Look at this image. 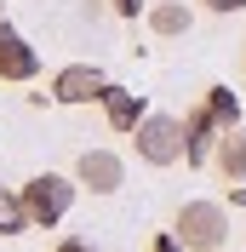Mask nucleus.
<instances>
[{
	"label": "nucleus",
	"instance_id": "nucleus-1",
	"mask_svg": "<svg viewBox=\"0 0 246 252\" xmlns=\"http://www.w3.org/2000/svg\"><path fill=\"white\" fill-rule=\"evenodd\" d=\"M172 235L184 241V252H217L229 247V212L217 201H184L172 218Z\"/></svg>",
	"mask_w": 246,
	"mask_h": 252
},
{
	"label": "nucleus",
	"instance_id": "nucleus-2",
	"mask_svg": "<svg viewBox=\"0 0 246 252\" xmlns=\"http://www.w3.org/2000/svg\"><path fill=\"white\" fill-rule=\"evenodd\" d=\"M75 195H80V178H63V172H34L29 184H23V206H29L34 229H58V223L69 218Z\"/></svg>",
	"mask_w": 246,
	"mask_h": 252
},
{
	"label": "nucleus",
	"instance_id": "nucleus-3",
	"mask_svg": "<svg viewBox=\"0 0 246 252\" xmlns=\"http://www.w3.org/2000/svg\"><path fill=\"white\" fill-rule=\"evenodd\" d=\"M132 149H138L143 166H172V160H184V121H178V115H143V126L132 132Z\"/></svg>",
	"mask_w": 246,
	"mask_h": 252
},
{
	"label": "nucleus",
	"instance_id": "nucleus-4",
	"mask_svg": "<svg viewBox=\"0 0 246 252\" xmlns=\"http://www.w3.org/2000/svg\"><path fill=\"white\" fill-rule=\"evenodd\" d=\"M103 92H109V80L92 63H63L52 75V103H103Z\"/></svg>",
	"mask_w": 246,
	"mask_h": 252
},
{
	"label": "nucleus",
	"instance_id": "nucleus-5",
	"mask_svg": "<svg viewBox=\"0 0 246 252\" xmlns=\"http://www.w3.org/2000/svg\"><path fill=\"white\" fill-rule=\"evenodd\" d=\"M75 178H80V189H86V195H115V189L126 184V160L115 155V149H80Z\"/></svg>",
	"mask_w": 246,
	"mask_h": 252
},
{
	"label": "nucleus",
	"instance_id": "nucleus-6",
	"mask_svg": "<svg viewBox=\"0 0 246 252\" xmlns=\"http://www.w3.org/2000/svg\"><path fill=\"white\" fill-rule=\"evenodd\" d=\"M40 75V52L23 40V34L0 17V80H12V86H23V80Z\"/></svg>",
	"mask_w": 246,
	"mask_h": 252
},
{
	"label": "nucleus",
	"instance_id": "nucleus-7",
	"mask_svg": "<svg viewBox=\"0 0 246 252\" xmlns=\"http://www.w3.org/2000/svg\"><path fill=\"white\" fill-rule=\"evenodd\" d=\"M217 138H223V126H217V115L206 109V103L184 115V160H189V166H212Z\"/></svg>",
	"mask_w": 246,
	"mask_h": 252
},
{
	"label": "nucleus",
	"instance_id": "nucleus-8",
	"mask_svg": "<svg viewBox=\"0 0 246 252\" xmlns=\"http://www.w3.org/2000/svg\"><path fill=\"white\" fill-rule=\"evenodd\" d=\"M212 166L223 184H246V126H229L212 149Z\"/></svg>",
	"mask_w": 246,
	"mask_h": 252
},
{
	"label": "nucleus",
	"instance_id": "nucleus-9",
	"mask_svg": "<svg viewBox=\"0 0 246 252\" xmlns=\"http://www.w3.org/2000/svg\"><path fill=\"white\" fill-rule=\"evenodd\" d=\"M103 115H109V126H115V132H138L143 126V92H126V86H109L103 92Z\"/></svg>",
	"mask_w": 246,
	"mask_h": 252
},
{
	"label": "nucleus",
	"instance_id": "nucleus-10",
	"mask_svg": "<svg viewBox=\"0 0 246 252\" xmlns=\"http://www.w3.org/2000/svg\"><path fill=\"white\" fill-rule=\"evenodd\" d=\"M149 29L160 34V40H178V34L195 29V12H189L184 0H160V6H149Z\"/></svg>",
	"mask_w": 246,
	"mask_h": 252
},
{
	"label": "nucleus",
	"instance_id": "nucleus-11",
	"mask_svg": "<svg viewBox=\"0 0 246 252\" xmlns=\"http://www.w3.org/2000/svg\"><path fill=\"white\" fill-rule=\"evenodd\" d=\"M34 229L29 206H23V189H0V235H23Z\"/></svg>",
	"mask_w": 246,
	"mask_h": 252
},
{
	"label": "nucleus",
	"instance_id": "nucleus-12",
	"mask_svg": "<svg viewBox=\"0 0 246 252\" xmlns=\"http://www.w3.org/2000/svg\"><path fill=\"white\" fill-rule=\"evenodd\" d=\"M206 109L217 115V126L229 132V126H241V97L229 92V86H206Z\"/></svg>",
	"mask_w": 246,
	"mask_h": 252
},
{
	"label": "nucleus",
	"instance_id": "nucleus-13",
	"mask_svg": "<svg viewBox=\"0 0 246 252\" xmlns=\"http://www.w3.org/2000/svg\"><path fill=\"white\" fill-rule=\"evenodd\" d=\"M206 12H217V17H235V12H246V0H200Z\"/></svg>",
	"mask_w": 246,
	"mask_h": 252
},
{
	"label": "nucleus",
	"instance_id": "nucleus-14",
	"mask_svg": "<svg viewBox=\"0 0 246 252\" xmlns=\"http://www.w3.org/2000/svg\"><path fill=\"white\" fill-rule=\"evenodd\" d=\"M58 252H97V247H92L86 235H63V241H58Z\"/></svg>",
	"mask_w": 246,
	"mask_h": 252
},
{
	"label": "nucleus",
	"instance_id": "nucleus-15",
	"mask_svg": "<svg viewBox=\"0 0 246 252\" xmlns=\"http://www.w3.org/2000/svg\"><path fill=\"white\" fill-rule=\"evenodd\" d=\"M138 6H143V0H109V12H115V17H138Z\"/></svg>",
	"mask_w": 246,
	"mask_h": 252
},
{
	"label": "nucleus",
	"instance_id": "nucleus-16",
	"mask_svg": "<svg viewBox=\"0 0 246 252\" xmlns=\"http://www.w3.org/2000/svg\"><path fill=\"white\" fill-rule=\"evenodd\" d=\"M154 252H184V241H178V235H160V241H154Z\"/></svg>",
	"mask_w": 246,
	"mask_h": 252
},
{
	"label": "nucleus",
	"instance_id": "nucleus-17",
	"mask_svg": "<svg viewBox=\"0 0 246 252\" xmlns=\"http://www.w3.org/2000/svg\"><path fill=\"white\" fill-rule=\"evenodd\" d=\"M217 252H235V247H217Z\"/></svg>",
	"mask_w": 246,
	"mask_h": 252
}]
</instances>
